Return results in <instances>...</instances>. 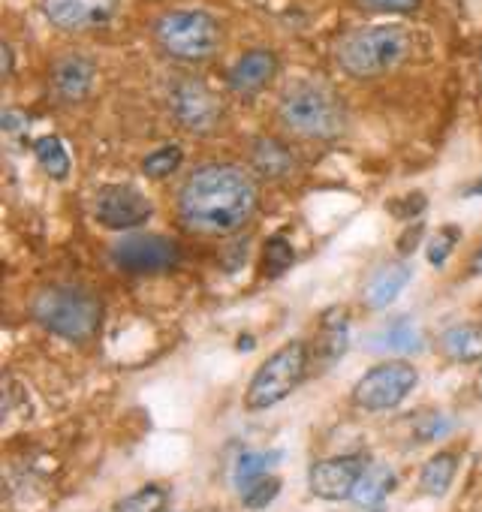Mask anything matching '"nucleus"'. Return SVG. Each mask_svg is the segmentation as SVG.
I'll return each mask as SVG.
<instances>
[{
    "label": "nucleus",
    "mask_w": 482,
    "mask_h": 512,
    "mask_svg": "<svg viewBox=\"0 0 482 512\" xmlns=\"http://www.w3.org/2000/svg\"><path fill=\"white\" fill-rule=\"evenodd\" d=\"M254 178L229 163L196 169L178 190V214L187 229L202 235H232L257 211Z\"/></svg>",
    "instance_id": "nucleus-1"
},
{
    "label": "nucleus",
    "mask_w": 482,
    "mask_h": 512,
    "mask_svg": "<svg viewBox=\"0 0 482 512\" xmlns=\"http://www.w3.org/2000/svg\"><path fill=\"white\" fill-rule=\"evenodd\" d=\"M413 55V34L401 25H362L338 37L335 64L350 79H380Z\"/></svg>",
    "instance_id": "nucleus-2"
},
{
    "label": "nucleus",
    "mask_w": 482,
    "mask_h": 512,
    "mask_svg": "<svg viewBox=\"0 0 482 512\" xmlns=\"http://www.w3.org/2000/svg\"><path fill=\"white\" fill-rule=\"evenodd\" d=\"M278 121L293 136L329 142L347 130V109L338 91H332L329 85L299 79L290 88H284L278 100Z\"/></svg>",
    "instance_id": "nucleus-3"
},
{
    "label": "nucleus",
    "mask_w": 482,
    "mask_h": 512,
    "mask_svg": "<svg viewBox=\"0 0 482 512\" xmlns=\"http://www.w3.org/2000/svg\"><path fill=\"white\" fill-rule=\"evenodd\" d=\"M154 46L175 64H205L220 55L226 31L217 16L205 10H169L151 28Z\"/></svg>",
    "instance_id": "nucleus-4"
},
{
    "label": "nucleus",
    "mask_w": 482,
    "mask_h": 512,
    "mask_svg": "<svg viewBox=\"0 0 482 512\" xmlns=\"http://www.w3.org/2000/svg\"><path fill=\"white\" fill-rule=\"evenodd\" d=\"M34 320L58 338L88 341L100 329L103 305L94 293L82 287H49L37 293L31 305Z\"/></svg>",
    "instance_id": "nucleus-5"
},
{
    "label": "nucleus",
    "mask_w": 482,
    "mask_h": 512,
    "mask_svg": "<svg viewBox=\"0 0 482 512\" xmlns=\"http://www.w3.org/2000/svg\"><path fill=\"white\" fill-rule=\"evenodd\" d=\"M308 365H311V350L305 341H290L278 347L251 377L245 392V407L251 413H260L281 404L302 386V380L308 377Z\"/></svg>",
    "instance_id": "nucleus-6"
},
{
    "label": "nucleus",
    "mask_w": 482,
    "mask_h": 512,
    "mask_svg": "<svg viewBox=\"0 0 482 512\" xmlns=\"http://www.w3.org/2000/svg\"><path fill=\"white\" fill-rule=\"evenodd\" d=\"M419 371L410 362H383L374 365L356 386H353V404L365 413H386L407 401V395L416 389Z\"/></svg>",
    "instance_id": "nucleus-7"
},
{
    "label": "nucleus",
    "mask_w": 482,
    "mask_h": 512,
    "mask_svg": "<svg viewBox=\"0 0 482 512\" xmlns=\"http://www.w3.org/2000/svg\"><path fill=\"white\" fill-rule=\"evenodd\" d=\"M169 109L184 130L199 133V136L214 133L223 121V100L202 79H193V76L172 82Z\"/></svg>",
    "instance_id": "nucleus-8"
},
{
    "label": "nucleus",
    "mask_w": 482,
    "mask_h": 512,
    "mask_svg": "<svg viewBox=\"0 0 482 512\" xmlns=\"http://www.w3.org/2000/svg\"><path fill=\"white\" fill-rule=\"evenodd\" d=\"M181 260V247L178 241H172L169 235H130L121 238L112 247V263L127 272V275H157V272H169L175 269Z\"/></svg>",
    "instance_id": "nucleus-9"
},
{
    "label": "nucleus",
    "mask_w": 482,
    "mask_h": 512,
    "mask_svg": "<svg viewBox=\"0 0 482 512\" xmlns=\"http://www.w3.org/2000/svg\"><path fill=\"white\" fill-rule=\"evenodd\" d=\"M121 10V0H40L43 19L64 34H91L106 28Z\"/></svg>",
    "instance_id": "nucleus-10"
},
{
    "label": "nucleus",
    "mask_w": 482,
    "mask_h": 512,
    "mask_svg": "<svg viewBox=\"0 0 482 512\" xmlns=\"http://www.w3.org/2000/svg\"><path fill=\"white\" fill-rule=\"evenodd\" d=\"M151 214H154L151 199L130 184H109V187H100L94 196V217L100 226L112 232L136 229L148 223Z\"/></svg>",
    "instance_id": "nucleus-11"
},
{
    "label": "nucleus",
    "mask_w": 482,
    "mask_h": 512,
    "mask_svg": "<svg viewBox=\"0 0 482 512\" xmlns=\"http://www.w3.org/2000/svg\"><path fill=\"white\" fill-rule=\"evenodd\" d=\"M368 455L350 452V455H335L311 464L308 470V488L320 500H347L353 497L362 473L368 470Z\"/></svg>",
    "instance_id": "nucleus-12"
},
{
    "label": "nucleus",
    "mask_w": 482,
    "mask_h": 512,
    "mask_svg": "<svg viewBox=\"0 0 482 512\" xmlns=\"http://www.w3.org/2000/svg\"><path fill=\"white\" fill-rule=\"evenodd\" d=\"M278 73H281V61L272 49H248L226 70V88L241 100H251L260 97L278 79Z\"/></svg>",
    "instance_id": "nucleus-13"
},
{
    "label": "nucleus",
    "mask_w": 482,
    "mask_h": 512,
    "mask_svg": "<svg viewBox=\"0 0 482 512\" xmlns=\"http://www.w3.org/2000/svg\"><path fill=\"white\" fill-rule=\"evenodd\" d=\"M97 79V64L79 52L61 55L52 64V91L61 103H79L91 94Z\"/></svg>",
    "instance_id": "nucleus-14"
},
{
    "label": "nucleus",
    "mask_w": 482,
    "mask_h": 512,
    "mask_svg": "<svg viewBox=\"0 0 482 512\" xmlns=\"http://www.w3.org/2000/svg\"><path fill=\"white\" fill-rule=\"evenodd\" d=\"M251 163H254L257 175L266 181H284L296 172L293 151L278 139H257L251 145Z\"/></svg>",
    "instance_id": "nucleus-15"
},
{
    "label": "nucleus",
    "mask_w": 482,
    "mask_h": 512,
    "mask_svg": "<svg viewBox=\"0 0 482 512\" xmlns=\"http://www.w3.org/2000/svg\"><path fill=\"white\" fill-rule=\"evenodd\" d=\"M440 353L449 362H482V323H461L440 335Z\"/></svg>",
    "instance_id": "nucleus-16"
},
{
    "label": "nucleus",
    "mask_w": 482,
    "mask_h": 512,
    "mask_svg": "<svg viewBox=\"0 0 482 512\" xmlns=\"http://www.w3.org/2000/svg\"><path fill=\"white\" fill-rule=\"evenodd\" d=\"M410 278H413V269H410L407 263H389V266H383V269L371 278V284H368V290H365V302H368L374 311L392 305V302L404 293V287L410 284Z\"/></svg>",
    "instance_id": "nucleus-17"
},
{
    "label": "nucleus",
    "mask_w": 482,
    "mask_h": 512,
    "mask_svg": "<svg viewBox=\"0 0 482 512\" xmlns=\"http://www.w3.org/2000/svg\"><path fill=\"white\" fill-rule=\"evenodd\" d=\"M371 350L377 353H419L425 347L422 341V332L416 329L413 320L401 317V320H392L389 326H383L380 332H374L368 338Z\"/></svg>",
    "instance_id": "nucleus-18"
},
{
    "label": "nucleus",
    "mask_w": 482,
    "mask_h": 512,
    "mask_svg": "<svg viewBox=\"0 0 482 512\" xmlns=\"http://www.w3.org/2000/svg\"><path fill=\"white\" fill-rule=\"evenodd\" d=\"M347 311L344 308H335L323 317V332H320V359L323 365L329 368L332 362H338L344 353H347V344H350V335H347Z\"/></svg>",
    "instance_id": "nucleus-19"
},
{
    "label": "nucleus",
    "mask_w": 482,
    "mask_h": 512,
    "mask_svg": "<svg viewBox=\"0 0 482 512\" xmlns=\"http://www.w3.org/2000/svg\"><path fill=\"white\" fill-rule=\"evenodd\" d=\"M458 470V455L455 452H437L434 458L425 461L422 473H419V491L428 497H443L455 479Z\"/></svg>",
    "instance_id": "nucleus-20"
},
{
    "label": "nucleus",
    "mask_w": 482,
    "mask_h": 512,
    "mask_svg": "<svg viewBox=\"0 0 482 512\" xmlns=\"http://www.w3.org/2000/svg\"><path fill=\"white\" fill-rule=\"evenodd\" d=\"M395 470L392 467H383V464H368V470L362 473V479H359V485H356V491H353V497L350 500H356L359 506H374V503H380L392 488H395Z\"/></svg>",
    "instance_id": "nucleus-21"
},
{
    "label": "nucleus",
    "mask_w": 482,
    "mask_h": 512,
    "mask_svg": "<svg viewBox=\"0 0 482 512\" xmlns=\"http://www.w3.org/2000/svg\"><path fill=\"white\" fill-rule=\"evenodd\" d=\"M281 461V452L272 449V452H241L235 458V470H232V479H235V488L245 491L251 482L269 476V470Z\"/></svg>",
    "instance_id": "nucleus-22"
},
{
    "label": "nucleus",
    "mask_w": 482,
    "mask_h": 512,
    "mask_svg": "<svg viewBox=\"0 0 482 512\" xmlns=\"http://www.w3.org/2000/svg\"><path fill=\"white\" fill-rule=\"evenodd\" d=\"M169 497H172L169 488L151 482V485H145V488L127 494L124 500H118V503H115V512H166Z\"/></svg>",
    "instance_id": "nucleus-23"
},
{
    "label": "nucleus",
    "mask_w": 482,
    "mask_h": 512,
    "mask_svg": "<svg viewBox=\"0 0 482 512\" xmlns=\"http://www.w3.org/2000/svg\"><path fill=\"white\" fill-rule=\"evenodd\" d=\"M34 154H37L40 166H43L52 178L64 181V178L70 175V154H67V148H64V142H61L58 136H43V139H37Z\"/></svg>",
    "instance_id": "nucleus-24"
},
{
    "label": "nucleus",
    "mask_w": 482,
    "mask_h": 512,
    "mask_svg": "<svg viewBox=\"0 0 482 512\" xmlns=\"http://www.w3.org/2000/svg\"><path fill=\"white\" fill-rule=\"evenodd\" d=\"M296 260L293 244L284 235H272L263 247V275L266 278H281Z\"/></svg>",
    "instance_id": "nucleus-25"
},
{
    "label": "nucleus",
    "mask_w": 482,
    "mask_h": 512,
    "mask_svg": "<svg viewBox=\"0 0 482 512\" xmlns=\"http://www.w3.org/2000/svg\"><path fill=\"white\" fill-rule=\"evenodd\" d=\"M181 160H184L181 148L178 145H166V148H160V151H154V154H148L142 160V172L148 178H157L160 181V178H169L172 172H178Z\"/></svg>",
    "instance_id": "nucleus-26"
},
{
    "label": "nucleus",
    "mask_w": 482,
    "mask_h": 512,
    "mask_svg": "<svg viewBox=\"0 0 482 512\" xmlns=\"http://www.w3.org/2000/svg\"><path fill=\"white\" fill-rule=\"evenodd\" d=\"M458 241H461V226L443 223V226L431 235V241H428V263H431V266H443V263L449 260V253L458 247Z\"/></svg>",
    "instance_id": "nucleus-27"
},
{
    "label": "nucleus",
    "mask_w": 482,
    "mask_h": 512,
    "mask_svg": "<svg viewBox=\"0 0 482 512\" xmlns=\"http://www.w3.org/2000/svg\"><path fill=\"white\" fill-rule=\"evenodd\" d=\"M278 491H281V479L269 473V476L251 482L245 491H238V494H241V503H245L248 509H266L278 497Z\"/></svg>",
    "instance_id": "nucleus-28"
},
{
    "label": "nucleus",
    "mask_w": 482,
    "mask_h": 512,
    "mask_svg": "<svg viewBox=\"0 0 482 512\" xmlns=\"http://www.w3.org/2000/svg\"><path fill=\"white\" fill-rule=\"evenodd\" d=\"M425 0H356V7L371 16H410Z\"/></svg>",
    "instance_id": "nucleus-29"
},
{
    "label": "nucleus",
    "mask_w": 482,
    "mask_h": 512,
    "mask_svg": "<svg viewBox=\"0 0 482 512\" xmlns=\"http://www.w3.org/2000/svg\"><path fill=\"white\" fill-rule=\"evenodd\" d=\"M404 202H407L404 208H392V214L401 217V220H410V217H416L419 211H425V196H422V193H410Z\"/></svg>",
    "instance_id": "nucleus-30"
},
{
    "label": "nucleus",
    "mask_w": 482,
    "mask_h": 512,
    "mask_svg": "<svg viewBox=\"0 0 482 512\" xmlns=\"http://www.w3.org/2000/svg\"><path fill=\"white\" fill-rule=\"evenodd\" d=\"M422 232H425V229H422V223H413V226L398 238V250H401V253H413V250H416V244H419V238H422Z\"/></svg>",
    "instance_id": "nucleus-31"
},
{
    "label": "nucleus",
    "mask_w": 482,
    "mask_h": 512,
    "mask_svg": "<svg viewBox=\"0 0 482 512\" xmlns=\"http://www.w3.org/2000/svg\"><path fill=\"white\" fill-rule=\"evenodd\" d=\"M10 73H13V49L10 43H4V79H10Z\"/></svg>",
    "instance_id": "nucleus-32"
},
{
    "label": "nucleus",
    "mask_w": 482,
    "mask_h": 512,
    "mask_svg": "<svg viewBox=\"0 0 482 512\" xmlns=\"http://www.w3.org/2000/svg\"><path fill=\"white\" fill-rule=\"evenodd\" d=\"M464 196H482V175H479V178L464 190Z\"/></svg>",
    "instance_id": "nucleus-33"
},
{
    "label": "nucleus",
    "mask_w": 482,
    "mask_h": 512,
    "mask_svg": "<svg viewBox=\"0 0 482 512\" xmlns=\"http://www.w3.org/2000/svg\"><path fill=\"white\" fill-rule=\"evenodd\" d=\"M470 272H473V275H482V247H479V250H476V256H473Z\"/></svg>",
    "instance_id": "nucleus-34"
},
{
    "label": "nucleus",
    "mask_w": 482,
    "mask_h": 512,
    "mask_svg": "<svg viewBox=\"0 0 482 512\" xmlns=\"http://www.w3.org/2000/svg\"><path fill=\"white\" fill-rule=\"evenodd\" d=\"M476 73H479V85H482V49H479V64H476Z\"/></svg>",
    "instance_id": "nucleus-35"
},
{
    "label": "nucleus",
    "mask_w": 482,
    "mask_h": 512,
    "mask_svg": "<svg viewBox=\"0 0 482 512\" xmlns=\"http://www.w3.org/2000/svg\"><path fill=\"white\" fill-rule=\"evenodd\" d=\"M476 386H479V395H482V374H479V380H476Z\"/></svg>",
    "instance_id": "nucleus-36"
},
{
    "label": "nucleus",
    "mask_w": 482,
    "mask_h": 512,
    "mask_svg": "<svg viewBox=\"0 0 482 512\" xmlns=\"http://www.w3.org/2000/svg\"><path fill=\"white\" fill-rule=\"evenodd\" d=\"M374 512H380V509H374Z\"/></svg>",
    "instance_id": "nucleus-37"
}]
</instances>
